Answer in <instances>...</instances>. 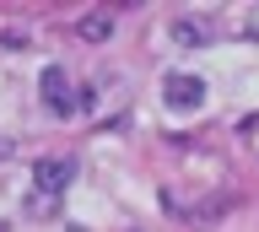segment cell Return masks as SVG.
Segmentation results:
<instances>
[{"label":"cell","instance_id":"1","mask_svg":"<svg viewBox=\"0 0 259 232\" xmlns=\"http://www.w3.org/2000/svg\"><path fill=\"white\" fill-rule=\"evenodd\" d=\"M162 103H167L173 114H194V108L205 103V81L189 76V70H173V76L162 81Z\"/></svg>","mask_w":259,"mask_h":232},{"label":"cell","instance_id":"2","mask_svg":"<svg viewBox=\"0 0 259 232\" xmlns=\"http://www.w3.org/2000/svg\"><path fill=\"white\" fill-rule=\"evenodd\" d=\"M38 92H44V103H49L60 119H70V114H76V86H70V76H65L60 65H49L44 76H38Z\"/></svg>","mask_w":259,"mask_h":232},{"label":"cell","instance_id":"3","mask_svg":"<svg viewBox=\"0 0 259 232\" xmlns=\"http://www.w3.org/2000/svg\"><path fill=\"white\" fill-rule=\"evenodd\" d=\"M32 178H38V195L60 200V189L76 178V162H70V157H44V162L32 167Z\"/></svg>","mask_w":259,"mask_h":232},{"label":"cell","instance_id":"4","mask_svg":"<svg viewBox=\"0 0 259 232\" xmlns=\"http://www.w3.org/2000/svg\"><path fill=\"white\" fill-rule=\"evenodd\" d=\"M167 33H173V43H184V49H200V43H210V38H216V27H210L205 17H173V27H167Z\"/></svg>","mask_w":259,"mask_h":232},{"label":"cell","instance_id":"5","mask_svg":"<svg viewBox=\"0 0 259 232\" xmlns=\"http://www.w3.org/2000/svg\"><path fill=\"white\" fill-rule=\"evenodd\" d=\"M76 33L87 38V43H103V38L113 33V22H108V17H81V22H76Z\"/></svg>","mask_w":259,"mask_h":232},{"label":"cell","instance_id":"6","mask_svg":"<svg viewBox=\"0 0 259 232\" xmlns=\"http://www.w3.org/2000/svg\"><path fill=\"white\" fill-rule=\"evenodd\" d=\"M6 157H11V141H0V162H6Z\"/></svg>","mask_w":259,"mask_h":232}]
</instances>
